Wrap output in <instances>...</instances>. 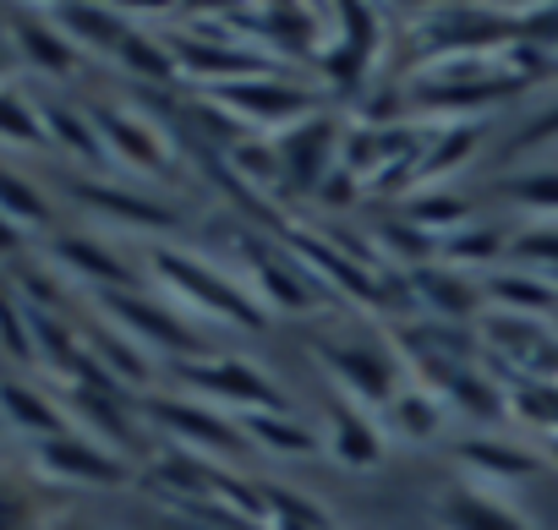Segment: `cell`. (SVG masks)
Returning <instances> with one entry per match:
<instances>
[{"instance_id": "5", "label": "cell", "mask_w": 558, "mask_h": 530, "mask_svg": "<svg viewBox=\"0 0 558 530\" xmlns=\"http://www.w3.org/2000/svg\"><path fill=\"white\" fill-rule=\"evenodd\" d=\"M94 307H99V318H105L116 334H126V340L143 345V350H159V356H170V361H197V356H208L203 334L186 329L181 312H170L165 301H154V296H143V291H110V296H94Z\"/></svg>"}, {"instance_id": "14", "label": "cell", "mask_w": 558, "mask_h": 530, "mask_svg": "<svg viewBox=\"0 0 558 530\" xmlns=\"http://www.w3.org/2000/svg\"><path fill=\"white\" fill-rule=\"evenodd\" d=\"M77 202H83L88 213H99L105 224L126 230V235H165V230H175V213H170L165 202H154V197H143V192L105 186V181H83V186H77Z\"/></svg>"}, {"instance_id": "12", "label": "cell", "mask_w": 558, "mask_h": 530, "mask_svg": "<svg viewBox=\"0 0 558 530\" xmlns=\"http://www.w3.org/2000/svg\"><path fill=\"white\" fill-rule=\"evenodd\" d=\"M50 257L56 269H66L77 285H88L94 296H110V291H137L126 257L110 246V241H94V235H56L50 241Z\"/></svg>"}, {"instance_id": "34", "label": "cell", "mask_w": 558, "mask_h": 530, "mask_svg": "<svg viewBox=\"0 0 558 530\" xmlns=\"http://www.w3.org/2000/svg\"><path fill=\"white\" fill-rule=\"evenodd\" d=\"M313 66H318V77L345 99H362V83H367V66H373V56H362V50H351V45H340V39H324V50L313 56Z\"/></svg>"}, {"instance_id": "24", "label": "cell", "mask_w": 558, "mask_h": 530, "mask_svg": "<svg viewBox=\"0 0 558 530\" xmlns=\"http://www.w3.org/2000/svg\"><path fill=\"white\" fill-rule=\"evenodd\" d=\"M438 405H444L449 416H460V421L487 427V421H504V416H509V389L476 361V367H465V372L438 394Z\"/></svg>"}, {"instance_id": "44", "label": "cell", "mask_w": 558, "mask_h": 530, "mask_svg": "<svg viewBox=\"0 0 558 530\" xmlns=\"http://www.w3.org/2000/svg\"><path fill=\"white\" fill-rule=\"evenodd\" d=\"M23 246V224H12L7 213H0V257H12Z\"/></svg>"}, {"instance_id": "26", "label": "cell", "mask_w": 558, "mask_h": 530, "mask_svg": "<svg viewBox=\"0 0 558 530\" xmlns=\"http://www.w3.org/2000/svg\"><path fill=\"white\" fill-rule=\"evenodd\" d=\"M509 241H514V235H504L498 224H465V230H454V235L438 241V262H444V269H460V274L476 280V269L493 274L498 257H509Z\"/></svg>"}, {"instance_id": "42", "label": "cell", "mask_w": 558, "mask_h": 530, "mask_svg": "<svg viewBox=\"0 0 558 530\" xmlns=\"http://www.w3.org/2000/svg\"><path fill=\"white\" fill-rule=\"evenodd\" d=\"M356 192H362V181H356L351 170H335V175L318 186V202H324V208H351Z\"/></svg>"}, {"instance_id": "25", "label": "cell", "mask_w": 558, "mask_h": 530, "mask_svg": "<svg viewBox=\"0 0 558 530\" xmlns=\"http://www.w3.org/2000/svg\"><path fill=\"white\" fill-rule=\"evenodd\" d=\"M378 416H384L378 427H384L395 443H411V448L433 443V437L444 432V421H449V410H444L427 389H400V394H395Z\"/></svg>"}, {"instance_id": "15", "label": "cell", "mask_w": 558, "mask_h": 530, "mask_svg": "<svg viewBox=\"0 0 558 530\" xmlns=\"http://www.w3.org/2000/svg\"><path fill=\"white\" fill-rule=\"evenodd\" d=\"M66 410L83 421V427H77L83 437H94V443H105V448H116V454L137 443V421H132V410H126V394H121V389L72 383V394H66Z\"/></svg>"}, {"instance_id": "48", "label": "cell", "mask_w": 558, "mask_h": 530, "mask_svg": "<svg viewBox=\"0 0 558 530\" xmlns=\"http://www.w3.org/2000/svg\"><path fill=\"white\" fill-rule=\"evenodd\" d=\"M0 432H12V427H7V416H0Z\"/></svg>"}, {"instance_id": "32", "label": "cell", "mask_w": 558, "mask_h": 530, "mask_svg": "<svg viewBox=\"0 0 558 530\" xmlns=\"http://www.w3.org/2000/svg\"><path fill=\"white\" fill-rule=\"evenodd\" d=\"M373 241H378V257H389V262H400L405 274H416V269H427V262H438V241L427 235V230H416L411 219H384L378 230H373Z\"/></svg>"}, {"instance_id": "11", "label": "cell", "mask_w": 558, "mask_h": 530, "mask_svg": "<svg viewBox=\"0 0 558 530\" xmlns=\"http://www.w3.org/2000/svg\"><path fill=\"white\" fill-rule=\"evenodd\" d=\"M246 291L263 312H313L324 301L318 280L279 251H246Z\"/></svg>"}, {"instance_id": "43", "label": "cell", "mask_w": 558, "mask_h": 530, "mask_svg": "<svg viewBox=\"0 0 558 530\" xmlns=\"http://www.w3.org/2000/svg\"><path fill=\"white\" fill-rule=\"evenodd\" d=\"M23 61H17V45H12V34H0V88H7V77L17 72Z\"/></svg>"}, {"instance_id": "6", "label": "cell", "mask_w": 558, "mask_h": 530, "mask_svg": "<svg viewBox=\"0 0 558 530\" xmlns=\"http://www.w3.org/2000/svg\"><path fill=\"white\" fill-rule=\"evenodd\" d=\"M313 361L324 367V378L345 394L351 410L378 416L395 394H400V361L384 356L378 345H345V340H313Z\"/></svg>"}, {"instance_id": "38", "label": "cell", "mask_w": 558, "mask_h": 530, "mask_svg": "<svg viewBox=\"0 0 558 530\" xmlns=\"http://www.w3.org/2000/svg\"><path fill=\"white\" fill-rule=\"evenodd\" d=\"M509 257H514V269H531L542 280L558 285V224H531L509 241Z\"/></svg>"}, {"instance_id": "31", "label": "cell", "mask_w": 558, "mask_h": 530, "mask_svg": "<svg viewBox=\"0 0 558 530\" xmlns=\"http://www.w3.org/2000/svg\"><path fill=\"white\" fill-rule=\"evenodd\" d=\"M493 197H509L520 213H531L536 224H558V170H525V175H504L493 181Z\"/></svg>"}, {"instance_id": "23", "label": "cell", "mask_w": 558, "mask_h": 530, "mask_svg": "<svg viewBox=\"0 0 558 530\" xmlns=\"http://www.w3.org/2000/svg\"><path fill=\"white\" fill-rule=\"evenodd\" d=\"M241 432H246L252 454H268V459H313V454H324V432L307 427V421L291 416V410L241 416Z\"/></svg>"}, {"instance_id": "30", "label": "cell", "mask_w": 558, "mask_h": 530, "mask_svg": "<svg viewBox=\"0 0 558 530\" xmlns=\"http://www.w3.org/2000/svg\"><path fill=\"white\" fill-rule=\"evenodd\" d=\"M45 115V132H50V148H66L72 159H88V164H105V143H99V126L88 110H66V104H39Z\"/></svg>"}, {"instance_id": "16", "label": "cell", "mask_w": 558, "mask_h": 530, "mask_svg": "<svg viewBox=\"0 0 558 530\" xmlns=\"http://www.w3.org/2000/svg\"><path fill=\"white\" fill-rule=\"evenodd\" d=\"M318 432H324V459H335L340 470L367 476V470L384 465V427H378L373 416L340 405V410H329V421H324Z\"/></svg>"}, {"instance_id": "29", "label": "cell", "mask_w": 558, "mask_h": 530, "mask_svg": "<svg viewBox=\"0 0 558 530\" xmlns=\"http://www.w3.org/2000/svg\"><path fill=\"white\" fill-rule=\"evenodd\" d=\"M116 61H121V72H126V77L154 83V88H165V83H175V77H181L170 39H154V34H143V28H132V34H126V45L116 50Z\"/></svg>"}, {"instance_id": "17", "label": "cell", "mask_w": 558, "mask_h": 530, "mask_svg": "<svg viewBox=\"0 0 558 530\" xmlns=\"http://www.w3.org/2000/svg\"><path fill=\"white\" fill-rule=\"evenodd\" d=\"M482 307L487 312H509V318L553 323L558 285L542 280V274H531V269H493V274H482Z\"/></svg>"}, {"instance_id": "28", "label": "cell", "mask_w": 558, "mask_h": 530, "mask_svg": "<svg viewBox=\"0 0 558 530\" xmlns=\"http://www.w3.org/2000/svg\"><path fill=\"white\" fill-rule=\"evenodd\" d=\"M83 350L99 361V372H105L110 383H121V389H143V383H148V350H143V345H132L126 334H116L110 323H105V329H94Z\"/></svg>"}, {"instance_id": "4", "label": "cell", "mask_w": 558, "mask_h": 530, "mask_svg": "<svg viewBox=\"0 0 558 530\" xmlns=\"http://www.w3.org/2000/svg\"><path fill=\"white\" fill-rule=\"evenodd\" d=\"M208 104L225 110L235 126H246V132H257V137H279V132H291V126H302L307 115L324 110L313 88H302V83H291V77H279V72L208 88Z\"/></svg>"}, {"instance_id": "36", "label": "cell", "mask_w": 558, "mask_h": 530, "mask_svg": "<svg viewBox=\"0 0 558 530\" xmlns=\"http://www.w3.org/2000/svg\"><path fill=\"white\" fill-rule=\"evenodd\" d=\"M0 213H7L12 224H23V230H45V224H50L45 192H39L28 175L7 170V164H0Z\"/></svg>"}, {"instance_id": "20", "label": "cell", "mask_w": 558, "mask_h": 530, "mask_svg": "<svg viewBox=\"0 0 558 530\" xmlns=\"http://www.w3.org/2000/svg\"><path fill=\"white\" fill-rule=\"evenodd\" d=\"M45 17L83 50V56H116L132 34V23L116 12V7H77V0H66V7H45Z\"/></svg>"}, {"instance_id": "46", "label": "cell", "mask_w": 558, "mask_h": 530, "mask_svg": "<svg viewBox=\"0 0 558 530\" xmlns=\"http://www.w3.org/2000/svg\"><path fill=\"white\" fill-rule=\"evenodd\" d=\"M268 530H318V525H268Z\"/></svg>"}, {"instance_id": "9", "label": "cell", "mask_w": 558, "mask_h": 530, "mask_svg": "<svg viewBox=\"0 0 558 530\" xmlns=\"http://www.w3.org/2000/svg\"><path fill=\"white\" fill-rule=\"evenodd\" d=\"M94 115V126H99V143H105V159H116L121 170H132V175H148V181H159L165 170H170V143L143 121V115H132V110H116V104H99V110H88Z\"/></svg>"}, {"instance_id": "19", "label": "cell", "mask_w": 558, "mask_h": 530, "mask_svg": "<svg viewBox=\"0 0 558 530\" xmlns=\"http://www.w3.org/2000/svg\"><path fill=\"white\" fill-rule=\"evenodd\" d=\"M12 45H17V61L28 66V72H45V77H72L77 66H83V50L45 17V12H23V17H12Z\"/></svg>"}, {"instance_id": "2", "label": "cell", "mask_w": 558, "mask_h": 530, "mask_svg": "<svg viewBox=\"0 0 558 530\" xmlns=\"http://www.w3.org/2000/svg\"><path fill=\"white\" fill-rule=\"evenodd\" d=\"M137 416H143L154 432H165L170 448L197 454V459H208V465L235 470L241 459H252V443H246L241 421L225 416V410H214V405H197V399H186V394H143V399H137Z\"/></svg>"}, {"instance_id": "3", "label": "cell", "mask_w": 558, "mask_h": 530, "mask_svg": "<svg viewBox=\"0 0 558 530\" xmlns=\"http://www.w3.org/2000/svg\"><path fill=\"white\" fill-rule=\"evenodd\" d=\"M175 378L186 389V399L214 405L225 416H274V410H291L286 389H279L257 361L241 356H197V361H175Z\"/></svg>"}, {"instance_id": "13", "label": "cell", "mask_w": 558, "mask_h": 530, "mask_svg": "<svg viewBox=\"0 0 558 530\" xmlns=\"http://www.w3.org/2000/svg\"><path fill=\"white\" fill-rule=\"evenodd\" d=\"M449 459L471 476V486H514V481H531L542 470V459L520 443H498V437H460L449 443Z\"/></svg>"}, {"instance_id": "8", "label": "cell", "mask_w": 558, "mask_h": 530, "mask_svg": "<svg viewBox=\"0 0 558 530\" xmlns=\"http://www.w3.org/2000/svg\"><path fill=\"white\" fill-rule=\"evenodd\" d=\"M34 470L61 481V486H126L132 481L126 454H116V448H105V443H94L83 432L34 443Z\"/></svg>"}, {"instance_id": "35", "label": "cell", "mask_w": 558, "mask_h": 530, "mask_svg": "<svg viewBox=\"0 0 558 530\" xmlns=\"http://www.w3.org/2000/svg\"><path fill=\"white\" fill-rule=\"evenodd\" d=\"M0 143L7 148H50L39 104H28L17 88H0Z\"/></svg>"}, {"instance_id": "39", "label": "cell", "mask_w": 558, "mask_h": 530, "mask_svg": "<svg viewBox=\"0 0 558 530\" xmlns=\"http://www.w3.org/2000/svg\"><path fill=\"white\" fill-rule=\"evenodd\" d=\"M335 34L329 39H340V45H351V50H362V56H378V45H384V23H378V12L373 7H335Z\"/></svg>"}, {"instance_id": "18", "label": "cell", "mask_w": 558, "mask_h": 530, "mask_svg": "<svg viewBox=\"0 0 558 530\" xmlns=\"http://www.w3.org/2000/svg\"><path fill=\"white\" fill-rule=\"evenodd\" d=\"M433 525H438V530H531V525H525L498 492L471 486V481L438 492V503H433Z\"/></svg>"}, {"instance_id": "40", "label": "cell", "mask_w": 558, "mask_h": 530, "mask_svg": "<svg viewBox=\"0 0 558 530\" xmlns=\"http://www.w3.org/2000/svg\"><path fill=\"white\" fill-rule=\"evenodd\" d=\"M0 530H39V497L0 470Z\"/></svg>"}, {"instance_id": "10", "label": "cell", "mask_w": 558, "mask_h": 530, "mask_svg": "<svg viewBox=\"0 0 558 530\" xmlns=\"http://www.w3.org/2000/svg\"><path fill=\"white\" fill-rule=\"evenodd\" d=\"M405 296L433 323H454V329H465V323H476L487 312L482 307V280H471L460 269H444V262H427V269L405 274Z\"/></svg>"}, {"instance_id": "41", "label": "cell", "mask_w": 558, "mask_h": 530, "mask_svg": "<svg viewBox=\"0 0 558 530\" xmlns=\"http://www.w3.org/2000/svg\"><path fill=\"white\" fill-rule=\"evenodd\" d=\"M547 143H558V104L542 110L536 121H525V126L509 137V153H531V148H547Z\"/></svg>"}, {"instance_id": "21", "label": "cell", "mask_w": 558, "mask_h": 530, "mask_svg": "<svg viewBox=\"0 0 558 530\" xmlns=\"http://www.w3.org/2000/svg\"><path fill=\"white\" fill-rule=\"evenodd\" d=\"M482 137H487V126H482V121H449V126H433V137H427V148H422V164H416V186H411V192H422V186H444L449 175H460V170L476 159Z\"/></svg>"}, {"instance_id": "1", "label": "cell", "mask_w": 558, "mask_h": 530, "mask_svg": "<svg viewBox=\"0 0 558 530\" xmlns=\"http://www.w3.org/2000/svg\"><path fill=\"white\" fill-rule=\"evenodd\" d=\"M148 274L165 285V296H175L181 307H192L197 318H214L225 329H263V318H268L241 280H230L225 269H214V262L197 257V251L154 246L148 251Z\"/></svg>"}, {"instance_id": "33", "label": "cell", "mask_w": 558, "mask_h": 530, "mask_svg": "<svg viewBox=\"0 0 558 530\" xmlns=\"http://www.w3.org/2000/svg\"><path fill=\"white\" fill-rule=\"evenodd\" d=\"M225 159H230V170H235L252 192H263V197H279V192H286V175H279V153H274V137H246V143H235Z\"/></svg>"}, {"instance_id": "7", "label": "cell", "mask_w": 558, "mask_h": 530, "mask_svg": "<svg viewBox=\"0 0 558 530\" xmlns=\"http://www.w3.org/2000/svg\"><path fill=\"white\" fill-rule=\"evenodd\" d=\"M340 143H345V121L318 110L302 126L279 132L274 153H279V175H286V192L296 197H318V186L340 170Z\"/></svg>"}, {"instance_id": "47", "label": "cell", "mask_w": 558, "mask_h": 530, "mask_svg": "<svg viewBox=\"0 0 558 530\" xmlns=\"http://www.w3.org/2000/svg\"><path fill=\"white\" fill-rule=\"evenodd\" d=\"M56 530H88V525H56Z\"/></svg>"}, {"instance_id": "22", "label": "cell", "mask_w": 558, "mask_h": 530, "mask_svg": "<svg viewBox=\"0 0 558 530\" xmlns=\"http://www.w3.org/2000/svg\"><path fill=\"white\" fill-rule=\"evenodd\" d=\"M0 416H7L12 432H23V437H34V443H50V437L77 432V427L66 421V410H61L50 394H39L34 383H17V378L0 383Z\"/></svg>"}, {"instance_id": "49", "label": "cell", "mask_w": 558, "mask_h": 530, "mask_svg": "<svg viewBox=\"0 0 558 530\" xmlns=\"http://www.w3.org/2000/svg\"><path fill=\"white\" fill-rule=\"evenodd\" d=\"M553 334H558V312H553Z\"/></svg>"}, {"instance_id": "27", "label": "cell", "mask_w": 558, "mask_h": 530, "mask_svg": "<svg viewBox=\"0 0 558 530\" xmlns=\"http://www.w3.org/2000/svg\"><path fill=\"white\" fill-rule=\"evenodd\" d=\"M400 219H411V224L427 230L433 241H444V235L476 224V219H471V197H460V192H449V186H422V192H411L405 208H400Z\"/></svg>"}, {"instance_id": "45", "label": "cell", "mask_w": 558, "mask_h": 530, "mask_svg": "<svg viewBox=\"0 0 558 530\" xmlns=\"http://www.w3.org/2000/svg\"><path fill=\"white\" fill-rule=\"evenodd\" d=\"M547 459L558 465V432H547Z\"/></svg>"}, {"instance_id": "37", "label": "cell", "mask_w": 558, "mask_h": 530, "mask_svg": "<svg viewBox=\"0 0 558 530\" xmlns=\"http://www.w3.org/2000/svg\"><path fill=\"white\" fill-rule=\"evenodd\" d=\"M0 350H7L12 361H39L28 301H23V296H17V285H7V280H0Z\"/></svg>"}]
</instances>
